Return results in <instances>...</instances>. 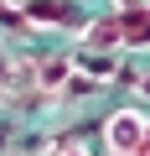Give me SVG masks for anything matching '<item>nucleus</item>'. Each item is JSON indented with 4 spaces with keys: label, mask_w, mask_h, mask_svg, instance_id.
I'll return each mask as SVG.
<instances>
[{
    "label": "nucleus",
    "mask_w": 150,
    "mask_h": 156,
    "mask_svg": "<svg viewBox=\"0 0 150 156\" xmlns=\"http://www.w3.org/2000/svg\"><path fill=\"white\" fill-rule=\"evenodd\" d=\"M104 156H150V115L124 104L104 120Z\"/></svg>",
    "instance_id": "obj_1"
},
{
    "label": "nucleus",
    "mask_w": 150,
    "mask_h": 156,
    "mask_svg": "<svg viewBox=\"0 0 150 156\" xmlns=\"http://www.w3.org/2000/svg\"><path fill=\"white\" fill-rule=\"evenodd\" d=\"M52 156H93V146H88L83 135H67V140H57V146H52Z\"/></svg>",
    "instance_id": "obj_2"
}]
</instances>
